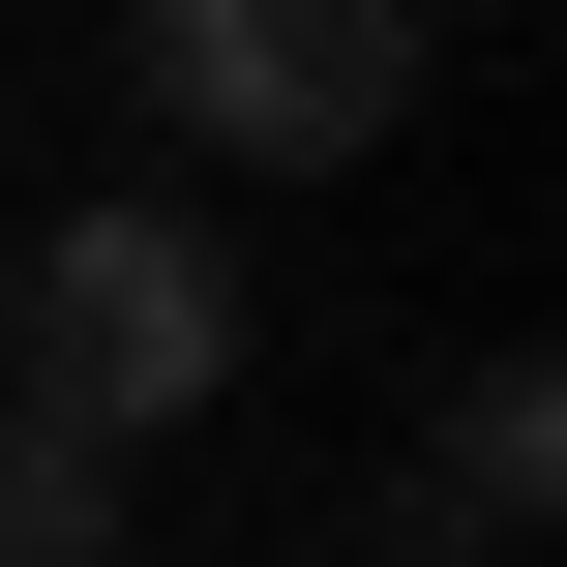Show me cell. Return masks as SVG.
I'll return each mask as SVG.
<instances>
[{
  "mask_svg": "<svg viewBox=\"0 0 567 567\" xmlns=\"http://www.w3.org/2000/svg\"><path fill=\"white\" fill-rule=\"evenodd\" d=\"M120 90H150L179 150H239V179H329V150L419 120V0H150Z\"/></svg>",
  "mask_w": 567,
  "mask_h": 567,
  "instance_id": "7a4b0ae2",
  "label": "cell"
},
{
  "mask_svg": "<svg viewBox=\"0 0 567 567\" xmlns=\"http://www.w3.org/2000/svg\"><path fill=\"white\" fill-rule=\"evenodd\" d=\"M209 389H239V239H209V209H60V239L0 269V419H60V449L150 478Z\"/></svg>",
  "mask_w": 567,
  "mask_h": 567,
  "instance_id": "6da1fadb",
  "label": "cell"
},
{
  "mask_svg": "<svg viewBox=\"0 0 567 567\" xmlns=\"http://www.w3.org/2000/svg\"><path fill=\"white\" fill-rule=\"evenodd\" d=\"M538 508H567V359H449V419H419V538L508 567Z\"/></svg>",
  "mask_w": 567,
  "mask_h": 567,
  "instance_id": "3957f363",
  "label": "cell"
},
{
  "mask_svg": "<svg viewBox=\"0 0 567 567\" xmlns=\"http://www.w3.org/2000/svg\"><path fill=\"white\" fill-rule=\"evenodd\" d=\"M0 567H120V449H60V419H0Z\"/></svg>",
  "mask_w": 567,
  "mask_h": 567,
  "instance_id": "277c9868",
  "label": "cell"
}]
</instances>
